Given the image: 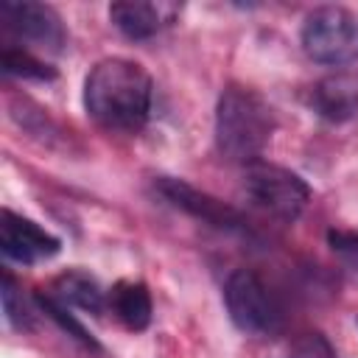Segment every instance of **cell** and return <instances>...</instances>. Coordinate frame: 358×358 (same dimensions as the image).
Listing matches in <instances>:
<instances>
[{
  "mask_svg": "<svg viewBox=\"0 0 358 358\" xmlns=\"http://www.w3.org/2000/svg\"><path fill=\"white\" fill-rule=\"evenodd\" d=\"M84 106L103 129L137 131L145 126L151 112V76L131 59H101L87 73Z\"/></svg>",
  "mask_w": 358,
  "mask_h": 358,
  "instance_id": "6da1fadb",
  "label": "cell"
},
{
  "mask_svg": "<svg viewBox=\"0 0 358 358\" xmlns=\"http://www.w3.org/2000/svg\"><path fill=\"white\" fill-rule=\"evenodd\" d=\"M274 134L271 106L249 87H227L215 106V145L232 159L252 165Z\"/></svg>",
  "mask_w": 358,
  "mask_h": 358,
  "instance_id": "7a4b0ae2",
  "label": "cell"
},
{
  "mask_svg": "<svg viewBox=\"0 0 358 358\" xmlns=\"http://www.w3.org/2000/svg\"><path fill=\"white\" fill-rule=\"evenodd\" d=\"M224 302L238 330L268 336L282 327V308L263 277L252 268H235L224 282Z\"/></svg>",
  "mask_w": 358,
  "mask_h": 358,
  "instance_id": "3957f363",
  "label": "cell"
},
{
  "mask_svg": "<svg viewBox=\"0 0 358 358\" xmlns=\"http://www.w3.org/2000/svg\"><path fill=\"white\" fill-rule=\"evenodd\" d=\"M243 190L260 210L282 221L299 218L310 199V187L299 173L263 159L246 165Z\"/></svg>",
  "mask_w": 358,
  "mask_h": 358,
  "instance_id": "277c9868",
  "label": "cell"
},
{
  "mask_svg": "<svg viewBox=\"0 0 358 358\" xmlns=\"http://www.w3.org/2000/svg\"><path fill=\"white\" fill-rule=\"evenodd\" d=\"M302 48L322 64L352 59L358 53V14L341 6L313 8L302 22Z\"/></svg>",
  "mask_w": 358,
  "mask_h": 358,
  "instance_id": "5b68a950",
  "label": "cell"
},
{
  "mask_svg": "<svg viewBox=\"0 0 358 358\" xmlns=\"http://www.w3.org/2000/svg\"><path fill=\"white\" fill-rule=\"evenodd\" d=\"M0 20L8 34H14L20 42L39 45L45 50H62L67 42V31L62 17L34 0H3L0 3Z\"/></svg>",
  "mask_w": 358,
  "mask_h": 358,
  "instance_id": "8992f818",
  "label": "cell"
},
{
  "mask_svg": "<svg viewBox=\"0 0 358 358\" xmlns=\"http://www.w3.org/2000/svg\"><path fill=\"white\" fill-rule=\"evenodd\" d=\"M0 249L6 257L31 266V263H39V260L59 255L62 241L56 235H50L48 229H42L36 221L17 215L11 210H3V215H0Z\"/></svg>",
  "mask_w": 358,
  "mask_h": 358,
  "instance_id": "52a82bcc",
  "label": "cell"
},
{
  "mask_svg": "<svg viewBox=\"0 0 358 358\" xmlns=\"http://www.w3.org/2000/svg\"><path fill=\"white\" fill-rule=\"evenodd\" d=\"M157 190H159L173 207L185 210V213H190L193 218H201V221H207V224H213V227H218V229L238 232V229L246 227L243 215H241L235 207H229V204H224L221 199H215V196H210V193H204V190L187 185L185 179L159 176V179H157Z\"/></svg>",
  "mask_w": 358,
  "mask_h": 358,
  "instance_id": "ba28073f",
  "label": "cell"
},
{
  "mask_svg": "<svg viewBox=\"0 0 358 358\" xmlns=\"http://www.w3.org/2000/svg\"><path fill=\"white\" fill-rule=\"evenodd\" d=\"M310 103L324 120L333 123L358 115V70H336L316 81L310 90Z\"/></svg>",
  "mask_w": 358,
  "mask_h": 358,
  "instance_id": "9c48e42d",
  "label": "cell"
},
{
  "mask_svg": "<svg viewBox=\"0 0 358 358\" xmlns=\"http://www.w3.org/2000/svg\"><path fill=\"white\" fill-rule=\"evenodd\" d=\"M176 8L165 6V3H112L109 6V20L112 25L129 36V39H148L154 34H159L171 20H173Z\"/></svg>",
  "mask_w": 358,
  "mask_h": 358,
  "instance_id": "30bf717a",
  "label": "cell"
},
{
  "mask_svg": "<svg viewBox=\"0 0 358 358\" xmlns=\"http://www.w3.org/2000/svg\"><path fill=\"white\" fill-rule=\"evenodd\" d=\"M109 308L120 319V324L129 327V330H134V333L148 327L151 310H154L148 288L143 282H137V280H120V282H115L112 291H109Z\"/></svg>",
  "mask_w": 358,
  "mask_h": 358,
  "instance_id": "8fae6325",
  "label": "cell"
},
{
  "mask_svg": "<svg viewBox=\"0 0 358 358\" xmlns=\"http://www.w3.org/2000/svg\"><path fill=\"white\" fill-rule=\"evenodd\" d=\"M50 294L64 302V305H73V308H81V310H90V313H101L109 302V296L103 294V288L98 285L95 277H90L87 271H64L53 280V288Z\"/></svg>",
  "mask_w": 358,
  "mask_h": 358,
  "instance_id": "7c38bea8",
  "label": "cell"
},
{
  "mask_svg": "<svg viewBox=\"0 0 358 358\" xmlns=\"http://www.w3.org/2000/svg\"><path fill=\"white\" fill-rule=\"evenodd\" d=\"M3 73L20 76V78H34V81H50V78H56V70L50 64H45L42 59H36L31 50L14 48V45H6L3 48Z\"/></svg>",
  "mask_w": 358,
  "mask_h": 358,
  "instance_id": "4fadbf2b",
  "label": "cell"
},
{
  "mask_svg": "<svg viewBox=\"0 0 358 358\" xmlns=\"http://www.w3.org/2000/svg\"><path fill=\"white\" fill-rule=\"evenodd\" d=\"M36 305H39V308H42V310H45V313H48V316H50L67 336H73L76 341H81V344L90 347V350H98V341L92 338V333H90V330L70 313V308H67L64 302H59L53 294H36Z\"/></svg>",
  "mask_w": 358,
  "mask_h": 358,
  "instance_id": "5bb4252c",
  "label": "cell"
},
{
  "mask_svg": "<svg viewBox=\"0 0 358 358\" xmlns=\"http://www.w3.org/2000/svg\"><path fill=\"white\" fill-rule=\"evenodd\" d=\"M0 296H3V313L8 319L11 327L22 330V327H31V313L22 302V291L17 288V280L11 271H3V285H0Z\"/></svg>",
  "mask_w": 358,
  "mask_h": 358,
  "instance_id": "9a60e30c",
  "label": "cell"
},
{
  "mask_svg": "<svg viewBox=\"0 0 358 358\" xmlns=\"http://www.w3.org/2000/svg\"><path fill=\"white\" fill-rule=\"evenodd\" d=\"M288 358H333V350L319 333H310L302 341H296V347L291 350Z\"/></svg>",
  "mask_w": 358,
  "mask_h": 358,
  "instance_id": "2e32d148",
  "label": "cell"
},
{
  "mask_svg": "<svg viewBox=\"0 0 358 358\" xmlns=\"http://www.w3.org/2000/svg\"><path fill=\"white\" fill-rule=\"evenodd\" d=\"M330 246L336 252H341L350 263L358 266V235H347V232H330Z\"/></svg>",
  "mask_w": 358,
  "mask_h": 358,
  "instance_id": "e0dca14e",
  "label": "cell"
}]
</instances>
